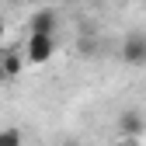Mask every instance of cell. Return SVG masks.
<instances>
[{"label":"cell","mask_w":146,"mask_h":146,"mask_svg":"<svg viewBox=\"0 0 146 146\" xmlns=\"http://www.w3.org/2000/svg\"><path fill=\"white\" fill-rule=\"evenodd\" d=\"M21 143H25L21 129H14V125H4V129H0V146H21Z\"/></svg>","instance_id":"8992f818"},{"label":"cell","mask_w":146,"mask_h":146,"mask_svg":"<svg viewBox=\"0 0 146 146\" xmlns=\"http://www.w3.org/2000/svg\"><path fill=\"white\" fill-rule=\"evenodd\" d=\"M122 59L129 66H146V31H132L122 42Z\"/></svg>","instance_id":"7a4b0ae2"},{"label":"cell","mask_w":146,"mask_h":146,"mask_svg":"<svg viewBox=\"0 0 146 146\" xmlns=\"http://www.w3.org/2000/svg\"><path fill=\"white\" fill-rule=\"evenodd\" d=\"M111 146H136V139H132V136H122V139H118V143H111Z\"/></svg>","instance_id":"ba28073f"},{"label":"cell","mask_w":146,"mask_h":146,"mask_svg":"<svg viewBox=\"0 0 146 146\" xmlns=\"http://www.w3.org/2000/svg\"><path fill=\"white\" fill-rule=\"evenodd\" d=\"M4 31H7V28H4V21H0V42H4Z\"/></svg>","instance_id":"8fae6325"},{"label":"cell","mask_w":146,"mask_h":146,"mask_svg":"<svg viewBox=\"0 0 146 146\" xmlns=\"http://www.w3.org/2000/svg\"><path fill=\"white\" fill-rule=\"evenodd\" d=\"M118 129H122V136H132V139H136V136L146 129V122H143V115L132 108V111H122V118H118Z\"/></svg>","instance_id":"277c9868"},{"label":"cell","mask_w":146,"mask_h":146,"mask_svg":"<svg viewBox=\"0 0 146 146\" xmlns=\"http://www.w3.org/2000/svg\"><path fill=\"white\" fill-rule=\"evenodd\" d=\"M56 25H59V17L52 14V11H35L28 28H31L35 35H56Z\"/></svg>","instance_id":"3957f363"},{"label":"cell","mask_w":146,"mask_h":146,"mask_svg":"<svg viewBox=\"0 0 146 146\" xmlns=\"http://www.w3.org/2000/svg\"><path fill=\"white\" fill-rule=\"evenodd\" d=\"M0 84H7V73H4V66H0Z\"/></svg>","instance_id":"30bf717a"},{"label":"cell","mask_w":146,"mask_h":146,"mask_svg":"<svg viewBox=\"0 0 146 146\" xmlns=\"http://www.w3.org/2000/svg\"><path fill=\"white\" fill-rule=\"evenodd\" d=\"M0 66H4L7 80H14V77H21V70H25V59L17 56V49H4V52H0Z\"/></svg>","instance_id":"5b68a950"},{"label":"cell","mask_w":146,"mask_h":146,"mask_svg":"<svg viewBox=\"0 0 146 146\" xmlns=\"http://www.w3.org/2000/svg\"><path fill=\"white\" fill-rule=\"evenodd\" d=\"M143 4H146V0H143Z\"/></svg>","instance_id":"7c38bea8"},{"label":"cell","mask_w":146,"mask_h":146,"mask_svg":"<svg viewBox=\"0 0 146 146\" xmlns=\"http://www.w3.org/2000/svg\"><path fill=\"white\" fill-rule=\"evenodd\" d=\"M63 146H80V143L77 139H63Z\"/></svg>","instance_id":"9c48e42d"},{"label":"cell","mask_w":146,"mask_h":146,"mask_svg":"<svg viewBox=\"0 0 146 146\" xmlns=\"http://www.w3.org/2000/svg\"><path fill=\"white\" fill-rule=\"evenodd\" d=\"M52 52H56V35H28V45H25V56H28V63H35V66H45L49 59H52Z\"/></svg>","instance_id":"6da1fadb"},{"label":"cell","mask_w":146,"mask_h":146,"mask_svg":"<svg viewBox=\"0 0 146 146\" xmlns=\"http://www.w3.org/2000/svg\"><path fill=\"white\" fill-rule=\"evenodd\" d=\"M80 52H84V56H90V52H94V42L84 38V42H80Z\"/></svg>","instance_id":"52a82bcc"}]
</instances>
